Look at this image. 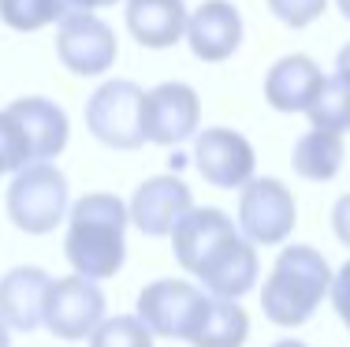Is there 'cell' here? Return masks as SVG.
Listing matches in <instances>:
<instances>
[{"label":"cell","mask_w":350,"mask_h":347,"mask_svg":"<svg viewBox=\"0 0 350 347\" xmlns=\"http://www.w3.org/2000/svg\"><path fill=\"white\" fill-rule=\"evenodd\" d=\"M127 224L131 213L120 194H82L68 209V235H64V254L75 277H86L94 284L116 277L127 261Z\"/></svg>","instance_id":"obj_1"},{"label":"cell","mask_w":350,"mask_h":347,"mask_svg":"<svg viewBox=\"0 0 350 347\" xmlns=\"http://www.w3.org/2000/svg\"><path fill=\"white\" fill-rule=\"evenodd\" d=\"M332 266L317 246H280L261 287V313L276 329H302L332 292Z\"/></svg>","instance_id":"obj_2"},{"label":"cell","mask_w":350,"mask_h":347,"mask_svg":"<svg viewBox=\"0 0 350 347\" xmlns=\"http://www.w3.org/2000/svg\"><path fill=\"white\" fill-rule=\"evenodd\" d=\"M71 194L68 176L56 164H27L23 172L12 176L8 187V217L27 235H49L56 231L60 220H68Z\"/></svg>","instance_id":"obj_3"},{"label":"cell","mask_w":350,"mask_h":347,"mask_svg":"<svg viewBox=\"0 0 350 347\" xmlns=\"http://www.w3.org/2000/svg\"><path fill=\"white\" fill-rule=\"evenodd\" d=\"M213 295L202 292V284H190V280H179V277H164V280H153L138 292V303H135V318L142 325L164 340H194V333L202 329L205 321V310H209Z\"/></svg>","instance_id":"obj_4"},{"label":"cell","mask_w":350,"mask_h":347,"mask_svg":"<svg viewBox=\"0 0 350 347\" xmlns=\"http://www.w3.org/2000/svg\"><path fill=\"white\" fill-rule=\"evenodd\" d=\"M142 109H146V90L138 82H101L86 101V127L108 150H138V146H146Z\"/></svg>","instance_id":"obj_5"},{"label":"cell","mask_w":350,"mask_h":347,"mask_svg":"<svg viewBox=\"0 0 350 347\" xmlns=\"http://www.w3.org/2000/svg\"><path fill=\"white\" fill-rule=\"evenodd\" d=\"M239 231L254 246H283L295 235L298 224V202L283 179L254 176V183L239 194Z\"/></svg>","instance_id":"obj_6"},{"label":"cell","mask_w":350,"mask_h":347,"mask_svg":"<svg viewBox=\"0 0 350 347\" xmlns=\"http://www.w3.org/2000/svg\"><path fill=\"white\" fill-rule=\"evenodd\" d=\"M168 239H172V254L179 261V269L190 272V277H202L235 239H243V231H239L235 217H228L216 205H194L175 224Z\"/></svg>","instance_id":"obj_7"},{"label":"cell","mask_w":350,"mask_h":347,"mask_svg":"<svg viewBox=\"0 0 350 347\" xmlns=\"http://www.w3.org/2000/svg\"><path fill=\"white\" fill-rule=\"evenodd\" d=\"M56 56L71 75L94 79L116 64L120 41H116V30L94 12H68L56 27Z\"/></svg>","instance_id":"obj_8"},{"label":"cell","mask_w":350,"mask_h":347,"mask_svg":"<svg viewBox=\"0 0 350 347\" xmlns=\"http://www.w3.org/2000/svg\"><path fill=\"white\" fill-rule=\"evenodd\" d=\"M105 321V292L86 277H60L53 280L45 299V329L56 340H90Z\"/></svg>","instance_id":"obj_9"},{"label":"cell","mask_w":350,"mask_h":347,"mask_svg":"<svg viewBox=\"0 0 350 347\" xmlns=\"http://www.w3.org/2000/svg\"><path fill=\"white\" fill-rule=\"evenodd\" d=\"M194 168L216 191H243L254 183L257 153L246 135L231 127H205L194 138Z\"/></svg>","instance_id":"obj_10"},{"label":"cell","mask_w":350,"mask_h":347,"mask_svg":"<svg viewBox=\"0 0 350 347\" xmlns=\"http://www.w3.org/2000/svg\"><path fill=\"white\" fill-rule=\"evenodd\" d=\"M202 123V97L187 82H161L146 90V109H142V131L153 146H179L198 135Z\"/></svg>","instance_id":"obj_11"},{"label":"cell","mask_w":350,"mask_h":347,"mask_svg":"<svg viewBox=\"0 0 350 347\" xmlns=\"http://www.w3.org/2000/svg\"><path fill=\"white\" fill-rule=\"evenodd\" d=\"M194 209V194L179 176H153L138 183L135 198L127 202L131 224L146 239H168L175 224Z\"/></svg>","instance_id":"obj_12"},{"label":"cell","mask_w":350,"mask_h":347,"mask_svg":"<svg viewBox=\"0 0 350 347\" xmlns=\"http://www.w3.org/2000/svg\"><path fill=\"white\" fill-rule=\"evenodd\" d=\"M53 277L41 266H15L0 277V321L12 333H34L45 325V299Z\"/></svg>","instance_id":"obj_13"},{"label":"cell","mask_w":350,"mask_h":347,"mask_svg":"<svg viewBox=\"0 0 350 347\" xmlns=\"http://www.w3.org/2000/svg\"><path fill=\"white\" fill-rule=\"evenodd\" d=\"M187 41L190 53L205 64H220L235 56L243 45V15L228 0H205L194 15L187 19Z\"/></svg>","instance_id":"obj_14"},{"label":"cell","mask_w":350,"mask_h":347,"mask_svg":"<svg viewBox=\"0 0 350 347\" xmlns=\"http://www.w3.org/2000/svg\"><path fill=\"white\" fill-rule=\"evenodd\" d=\"M8 116L23 127L34 164L38 161L53 164V157L64 153V146L71 138V123H68V112L56 101H49V97H19V101L8 105Z\"/></svg>","instance_id":"obj_15"},{"label":"cell","mask_w":350,"mask_h":347,"mask_svg":"<svg viewBox=\"0 0 350 347\" xmlns=\"http://www.w3.org/2000/svg\"><path fill=\"white\" fill-rule=\"evenodd\" d=\"M321 86H324V71L317 68V60L295 53L269 68V75H265V101L276 112H310Z\"/></svg>","instance_id":"obj_16"},{"label":"cell","mask_w":350,"mask_h":347,"mask_svg":"<svg viewBox=\"0 0 350 347\" xmlns=\"http://www.w3.org/2000/svg\"><path fill=\"white\" fill-rule=\"evenodd\" d=\"M127 30L142 49H172L187 38V4L183 0H127Z\"/></svg>","instance_id":"obj_17"},{"label":"cell","mask_w":350,"mask_h":347,"mask_svg":"<svg viewBox=\"0 0 350 347\" xmlns=\"http://www.w3.org/2000/svg\"><path fill=\"white\" fill-rule=\"evenodd\" d=\"M257 277H261V258H257V246L246 243V239H235V243H231L228 250H224L198 280H202V292L205 295L239 303L243 295H250L257 287Z\"/></svg>","instance_id":"obj_18"},{"label":"cell","mask_w":350,"mask_h":347,"mask_svg":"<svg viewBox=\"0 0 350 347\" xmlns=\"http://www.w3.org/2000/svg\"><path fill=\"white\" fill-rule=\"evenodd\" d=\"M343 157H347L343 138L328 135V131H313L310 127L295 142V150H291V168H295V176L310 179V183H328V179L339 176Z\"/></svg>","instance_id":"obj_19"},{"label":"cell","mask_w":350,"mask_h":347,"mask_svg":"<svg viewBox=\"0 0 350 347\" xmlns=\"http://www.w3.org/2000/svg\"><path fill=\"white\" fill-rule=\"evenodd\" d=\"M250 340V313L239 303L213 299L202 329L194 333V347H243Z\"/></svg>","instance_id":"obj_20"},{"label":"cell","mask_w":350,"mask_h":347,"mask_svg":"<svg viewBox=\"0 0 350 347\" xmlns=\"http://www.w3.org/2000/svg\"><path fill=\"white\" fill-rule=\"evenodd\" d=\"M310 123L313 131H328V135H339L343 138L350 131V86L339 79H324L317 101L310 105Z\"/></svg>","instance_id":"obj_21"},{"label":"cell","mask_w":350,"mask_h":347,"mask_svg":"<svg viewBox=\"0 0 350 347\" xmlns=\"http://www.w3.org/2000/svg\"><path fill=\"white\" fill-rule=\"evenodd\" d=\"M68 15L64 0H0V19L19 34H34V30L60 23Z\"/></svg>","instance_id":"obj_22"},{"label":"cell","mask_w":350,"mask_h":347,"mask_svg":"<svg viewBox=\"0 0 350 347\" xmlns=\"http://www.w3.org/2000/svg\"><path fill=\"white\" fill-rule=\"evenodd\" d=\"M90 347H153V333L135 313H116L97 325V333L90 336Z\"/></svg>","instance_id":"obj_23"},{"label":"cell","mask_w":350,"mask_h":347,"mask_svg":"<svg viewBox=\"0 0 350 347\" xmlns=\"http://www.w3.org/2000/svg\"><path fill=\"white\" fill-rule=\"evenodd\" d=\"M30 161V146H27V135H23V127L8 116V109L0 112V168L4 172H23Z\"/></svg>","instance_id":"obj_24"},{"label":"cell","mask_w":350,"mask_h":347,"mask_svg":"<svg viewBox=\"0 0 350 347\" xmlns=\"http://www.w3.org/2000/svg\"><path fill=\"white\" fill-rule=\"evenodd\" d=\"M324 8H328V0H269V12L295 30L317 23L324 15Z\"/></svg>","instance_id":"obj_25"},{"label":"cell","mask_w":350,"mask_h":347,"mask_svg":"<svg viewBox=\"0 0 350 347\" xmlns=\"http://www.w3.org/2000/svg\"><path fill=\"white\" fill-rule=\"evenodd\" d=\"M332 307H336L339 321H343V329L350 333V258L343 261V269L332 277V292H328Z\"/></svg>","instance_id":"obj_26"},{"label":"cell","mask_w":350,"mask_h":347,"mask_svg":"<svg viewBox=\"0 0 350 347\" xmlns=\"http://www.w3.org/2000/svg\"><path fill=\"white\" fill-rule=\"evenodd\" d=\"M332 231L343 246H350V191L339 194L336 205H332Z\"/></svg>","instance_id":"obj_27"},{"label":"cell","mask_w":350,"mask_h":347,"mask_svg":"<svg viewBox=\"0 0 350 347\" xmlns=\"http://www.w3.org/2000/svg\"><path fill=\"white\" fill-rule=\"evenodd\" d=\"M336 79L350 86V45H343V49H339V56H336Z\"/></svg>","instance_id":"obj_28"},{"label":"cell","mask_w":350,"mask_h":347,"mask_svg":"<svg viewBox=\"0 0 350 347\" xmlns=\"http://www.w3.org/2000/svg\"><path fill=\"white\" fill-rule=\"evenodd\" d=\"M64 4H68L71 12H97V8H108V4H116V0H64Z\"/></svg>","instance_id":"obj_29"},{"label":"cell","mask_w":350,"mask_h":347,"mask_svg":"<svg viewBox=\"0 0 350 347\" xmlns=\"http://www.w3.org/2000/svg\"><path fill=\"white\" fill-rule=\"evenodd\" d=\"M272 347H310L306 340H295V336H283V340H276Z\"/></svg>","instance_id":"obj_30"},{"label":"cell","mask_w":350,"mask_h":347,"mask_svg":"<svg viewBox=\"0 0 350 347\" xmlns=\"http://www.w3.org/2000/svg\"><path fill=\"white\" fill-rule=\"evenodd\" d=\"M0 347H12V329L0 321Z\"/></svg>","instance_id":"obj_31"},{"label":"cell","mask_w":350,"mask_h":347,"mask_svg":"<svg viewBox=\"0 0 350 347\" xmlns=\"http://www.w3.org/2000/svg\"><path fill=\"white\" fill-rule=\"evenodd\" d=\"M336 4H339V12H343L347 19H350V0H336Z\"/></svg>","instance_id":"obj_32"},{"label":"cell","mask_w":350,"mask_h":347,"mask_svg":"<svg viewBox=\"0 0 350 347\" xmlns=\"http://www.w3.org/2000/svg\"><path fill=\"white\" fill-rule=\"evenodd\" d=\"M0 176H4V168H0Z\"/></svg>","instance_id":"obj_33"}]
</instances>
